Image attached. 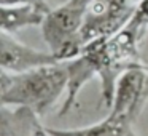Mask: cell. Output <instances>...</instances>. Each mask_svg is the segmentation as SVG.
Masks as SVG:
<instances>
[{"label": "cell", "mask_w": 148, "mask_h": 136, "mask_svg": "<svg viewBox=\"0 0 148 136\" xmlns=\"http://www.w3.org/2000/svg\"><path fill=\"white\" fill-rule=\"evenodd\" d=\"M142 37L140 31L127 21L126 26L113 35L94 40L80 51L92 66L96 77L100 78L105 106H112L119 75L134 66L142 64L138 61V40Z\"/></svg>", "instance_id": "obj_1"}, {"label": "cell", "mask_w": 148, "mask_h": 136, "mask_svg": "<svg viewBox=\"0 0 148 136\" xmlns=\"http://www.w3.org/2000/svg\"><path fill=\"white\" fill-rule=\"evenodd\" d=\"M65 61L45 64L13 74L11 83L2 99V106H13L34 115H43L67 90Z\"/></svg>", "instance_id": "obj_2"}, {"label": "cell", "mask_w": 148, "mask_h": 136, "mask_svg": "<svg viewBox=\"0 0 148 136\" xmlns=\"http://www.w3.org/2000/svg\"><path fill=\"white\" fill-rule=\"evenodd\" d=\"M91 0H67L56 8H49L42 24V35L49 51L59 61H69L80 55V32L86 21Z\"/></svg>", "instance_id": "obj_3"}, {"label": "cell", "mask_w": 148, "mask_h": 136, "mask_svg": "<svg viewBox=\"0 0 148 136\" xmlns=\"http://www.w3.org/2000/svg\"><path fill=\"white\" fill-rule=\"evenodd\" d=\"M148 103V67L143 64L124 71L119 75L110 106V114L135 122Z\"/></svg>", "instance_id": "obj_4"}, {"label": "cell", "mask_w": 148, "mask_h": 136, "mask_svg": "<svg viewBox=\"0 0 148 136\" xmlns=\"http://www.w3.org/2000/svg\"><path fill=\"white\" fill-rule=\"evenodd\" d=\"M53 62H59V59L51 51L32 48L16 40L10 32H0V69L19 74Z\"/></svg>", "instance_id": "obj_5"}, {"label": "cell", "mask_w": 148, "mask_h": 136, "mask_svg": "<svg viewBox=\"0 0 148 136\" xmlns=\"http://www.w3.org/2000/svg\"><path fill=\"white\" fill-rule=\"evenodd\" d=\"M134 122L124 117L108 114L103 120L83 128H46L49 136H138L132 128Z\"/></svg>", "instance_id": "obj_6"}, {"label": "cell", "mask_w": 148, "mask_h": 136, "mask_svg": "<svg viewBox=\"0 0 148 136\" xmlns=\"http://www.w3.org/2000/svg\"><path fill=\"white\" fill-rule=\"evenodd\" d=\"M49 11L48 3L43 5H19L3 7L0 5V32H16L24 27L40 26Z\"/></svg>", "instance_id": "obj_7"}, {"label": "cell", "mask_w": 148, "mask_h": 136, "mask_svg": "<svg viewBox=\"0 0 148 136\" xmlns=\"http://www.w3.org/2000/svg\"><path fill=\"white\" fill-rule=\"evenodd\" d=\"M11 77H13L11 72L0 69V106H2V99H3L5 93H7L8 87H10V83H11Z\"/></svg>", "instance_id": "obj_8"}, {"label": "cell", "mask_w": 148, "mask_h": 136, "mask_svg": "<svg viewBox=\"0 0 148 136\" xmlns=\"http://www.w3.org/2000/svg\"><path fill=\"white\" fill-rule=\"evenodd\" d=\"M45 0H0L3 7H19V5H43Z\"/></svg>", "instance_id": "obj_9"}, {"label": "cell", "mask_w": 148, "mask_h": 136, "mask_svg": "<svg viewBox=\"0 0 148 136\" xmlns=\"http://www.w3.org/2000/svg\"><path fill=\"white\" fill-rule=\"evenodd\" d=\"M32 136H49V135H48V131H46V128H43V126L35 120V122H34V126H32Z\"/></svg>", "instance_id": "obj_10"}]
</instances>
